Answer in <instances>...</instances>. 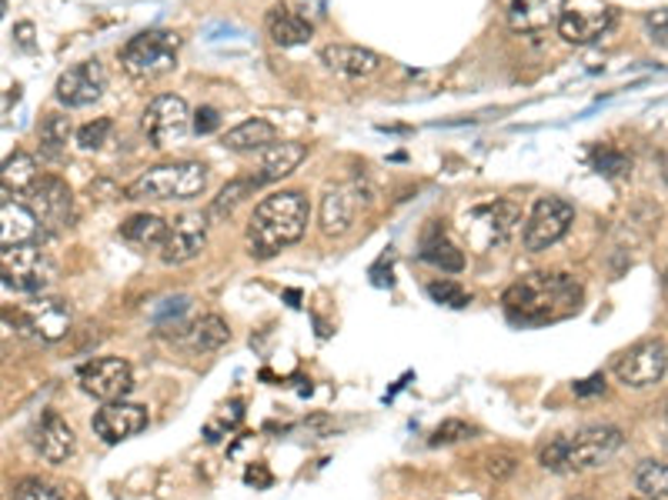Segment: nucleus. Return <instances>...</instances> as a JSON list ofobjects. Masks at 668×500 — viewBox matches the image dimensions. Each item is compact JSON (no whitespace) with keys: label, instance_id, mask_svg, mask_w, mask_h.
Returning <instances> with one entry per match:
<instances>
[{"label":"nucleus","instance_id":"obj_1","mask_svg":"<svg viewBox=\"0 0 668 500\" xmlns=\"http://www.w3.org/2000/svg\"><path fill=\"white\" fill-rule=\"evenodd\" d=\"M502 304L515 324H552L582 308V284L571 274H529L505 290Z\"/></svg>","mask_w":668,"mask_h":500},{"label":"nucleus","instance_id":"obj_2","mask_svg":"<svg viewBox=\"0 0 668 500\" xmlns=\"http://www.w3.org/2000/svg\"><path fill=\"white\" fill-rule=\"evenodd\" d=\"M308 230V200L298 190H277L264 197L251 214L248 224V247L251 254L268 261L281 254L284 247H292Z\"/></svg>","mask_w":668,"mask_h":500},{"label":"nucleus","instance_id":"obj_3","mask_svg":"<svg viewBox=\"0 0 668 500\" xmlns=\"http://www.w3.org/2000/svg\"><path fill=\"white\" fill-rule=\"evenodd\" d=\"M622 430L611 424H595V427H582L576 434L555 437L542 454V467L555 471V474H571V471H592L608 464L618 450H622Z\"/></svg>","mask_w":668,"mask_h":500},{"label":"nucleus","instance_id":"obj_4","mask_svg":"<svg viewBox=\"0 0 668 500\" xmlns=\"http://www.w3.org/2000/svg\"><path fill=\"white\" fill-rule=\"evenodd\" d=\"M208 187V167L195 161L148 167L131 187L127 200H190L201 197Z\"/></svg>","mask_w":668,"mask_h":500},{"label":"nucleus","instance_id":"obj_5","mask_svg":"<svg viewBox=\"0 0 668 500\" xmlns=\"http://www.w3.org/2000/svg\"><path fill=\"white\" fill-rule=\"evenodd\" d=\"M177 50H181V37L174 30H145L121 47V67L137 80H151L174 71Z\"/></svg>","mask_w":668,"mask_h":500},{"label":"nucleus","instance_id":"obj_6","mask_svg":"<svg viewBox=\"0 0 668 500\" xmlns=\"http://www.w3.org/2000/svg\"><path fill=\"white\" fill-rule=\"evenodd\" d=\"M518 224L521 211L515 200H488V204H474L465 214V237L474 250H492L508 243Z\"/></svg>","mask_w":668,"mask_h":500},{"label":"nucleus","instance_id":"obj_7","mask_svg":"<svg viewBox=\"0 0 668 500\" xmlns=\"http://www.w3.org/2000/svg\"><path fill=\"white\" fill-rule=\"evenodd\" d=\"M0 271H4V287L24 290V293H40L58 277V264L47 258L37 243L4 247V254H0Z\"/></svg>","mask_w":668,"mask_h":500},{"label":"nucleus","instance_id":"obj_8","mask_svg":"<svg viewBox=\"0 0 668 500\" xmlns=\"http://www.w3.org/2000/svg\"><path fill=\"white\" fill-rule=\"evenodd\" d=\"M571 224H576V208H571L565 197H539L529 221H524L521 243L524 250L539 254V250H548L552 243H558L571 230Z\"/></svg>","mask_w":668,"mask_h":500},{"label":"nucleus","instance_id":"obj_9","mask_svg":"<svg viewBox=\"0 0 668 500\" xmlns=\"http://www.w3.org/2000/svg\"><path fill=\"white\" fill-rule=\"evenodd\" d=\"M140 127H145L151 147L164 150V147H174L187 137V130L195 127V117H190L184 97L177 93H161L154 97L151 104L145 108V117H140Z\"/></svg>","mask_w":668,"mask_h":500},{"label":"nucleus","instance_id":"obj_10","mask_svg":"<svg viewBox=\"0 0 668 500\" xmlns=\"http://www.w3.org/2000/svg\"><path fill=\"white\" fill-rule=\"evenodd\" d=\"M27 208L37 214V221L44 224L47 234H61L71 227L74 221V197L71 187L54 177V174H44L30 184L27 190Z\"/></svg>","mask_w":668,"mask_h":500},{"label":"nucleus","instance_id":"obj_11","mask_svg":"<svg viewBox=\"0 0 668 500\" xmlns=\"http://www.w3.org/2000/svg\"><path fill=\"white\" fill-rule=\"evenodd\" d=\"M668 371V350L661 340H639L615 361V377L632 390L658 384Z\"/></svg>","mask_w":668,"mask_h":500},{"label":"nucleus","instance_id":"obj_12","mask_svg":"<svg viewBox=\"0 0 668 500\" xmlns=\"http://www.w3.org/2000/svg\"><path fill=\"white\" fill-rule=\"evenodd\" d=\"M81 390L90 393L94 400H104V404H114V400H124L134 387V371L124 358H98L81 367L77 374Z\"/></svg>","mask_w":668,"mask_h":500},{"label":"nucleus","instance_id":"obj_13","mask_svg":"<svg viewBox=\"0 0 668 500\" xmlns=\"http://www.w3.org/2000/svg\"><path fill=\"white\" fill-rule=\"evenodd\" d=\"M104 87H108L104 64H101V61H84V64L67 67V71L58 77V84H54V97L61 100L64 108L81 111V108L98 104V100L104 97Z\"/></svg>","mask_w":668,"mask_h":500},{"label":"nucleus","instance_id":"obj_14","mask_svg":"<svg viewBox=\"0 0 668 500\" xmlns=\"http://www.w3.org/2000/svg\"><path fill=\"white\" fill-rule=\"evenodd\" d=\"M71 321H74L71 304L61 297H34L30 304H24V311H21L24 334H30L40 343H54V340L67 337Z\"/></svg>","mask_w":668,"mask_h":500},{"label":"nucleus","instance_id":"obj_15","mask_svg":"<svg viewBox=\"0 0 668 500\" xmlns=\"http://www.w3.org/2000/svg\"><path fill=\"white\" fill-rule=\"evenodd\" d=\"M208 243V214H181L171 227H168V237H164V247H161V261L168 267H177V264H187L195 261Z\"/></svg>","mask_w":668,"mask_h":500},{"label":"nucleus","instance_id":"obj_16","mask_svg":"<svg viewBox=\"0 0 668 500\" xmlns=\"http://www.w3.org/2000/svg\"><path fill=\"white\" fill-rule=\"evenodd\" d=\"M90 427L104 443H121L148 427V411L140 404H127V400H114V404H104L94 414Z\"/></svg>","mask_w":668,"mask_h":500},{"label":"nucleus","instance_id":"obj_17","mask_svg":"<svg viewBox=\"0 0 668 500\" xmlns=\"http://www.w3.org/2000/svg\"><path fill=\"white\" fill-rule=\"evenodd\" d=\"M321 64L342 77H371L381 71V54L358 43H327L321 50Z\"/></svg>","mask_w":668,"mask_h":500},{"label":"nucleus","instance_id":"obj_18","mask_svg":"<svg viewBox=\"0 0 668 500\" xmlns=\"http://www.w3.org/2000/svg\"><path fill=\"white\" fill-rule=\"evenodd\" d=\"M44 234L47 230L37 221V214L27 204H17V200H11V193H4V204H0V243H4V247L37 243Z\"/></svg>","mask_w":668,"mask_h":500},{"label":"nucleus","instance_id":"obj_19","mask_svg":"<svg viewBox=\"0 0 668 500\" xmlns=\"http://www.w3.org/2000/svg\"><path fill=\"white\" fill-rule=\"evenodd\" d=\"M565 14V0H511L508 24L518 34H539L558 24Z\"/></svg>","mask_w":668,"mask_h":500},{"label":"nucleus","instance_id":"obj_20","mask_svg":"<svg viewBox=\"0 0 668 500\" xmlns=\"http://www.w3.org/2000/svg\"><path fill=\"white\" fill-rule=\"evenodd\" d=\"M227 340H231L227 321L218 314H205L177 334V343L187 350V354H214V350H221Z\"/></svg>","mask_w":668,"mask_h":500},{"label":"nucleus","instance_id":"obj_21","mask_svg":"<svg viewBox=\"0 0 668 500\" xmlns=\"http://www.w3.org/2000/svg\"><path fill=\"white\" fill-rule=\"evenodd\" d=\"M308 158V147L298 143V140H274L271 147H264V158H261V167L255 174L258 184H271V180H281L288 177L301 167V161Z\"/></svg>","mask_w":668,"mask_h":500},{"label":"nucleus","instance_id":"obj_22","mask_svg":"<svg viewBox=\"0 0 668 500\" xmlns=\"http://www.w3.org/2000/svg\"><path fill=\"white\" fill-rule=\"evenodd\" d=\"M37 450L47 464H64L74 454V430L61 414H54V411L44 414V421L37 427Z\"/></svg>","mask_w":668,"mask_h":500},{"label":"nucleus","instance_id":"obj_23","mask_svg":"<svg viewBox=\"0 0 668 500\" xmlns=\"http://www.w3.org/2000/svg\"><path fill=\"white\" fill-rule=\"evenodd\" d=\"M611 21H615V14H611L608 8L592 11V14H585V11H568V14H561V21H558V34H561L568 43H592V40H598V37L611 27Z\"/></svg>","mask_w":668,"mask_h":500},{"label":"nucleus","instance_id":"obj_24","mask_svg":"<svg viewBox=\"0 0 668 500\" xmlns=\"http://www.w3.org/2000/svg\"><path fill=\"white\" fill-rule=\"evenodd\" d=\"M318 224L327 237H342L355 224V200L348 190H327L318 208Z\"/></svg>","mask_w":668,"mask_h":500},{"label":"nucleus","instance_id":"obj_25","mask_svg":"<svg viewBox=\"0 0 668 500\" xmlns=\"http://www.w3.org/2000/svg\"><path fill=\"white\" fill-rule=\"evenodd\" d=\"M268 34H271V40L277 43V47H298V43H308L311 40V34H314V27L298 14V11H292V8H271L268 11Z\"/></svg>","mask_w":668,"mask_h":500},{"label":"nucleus","instance_id":"obj_26","mask_svg":"<svg viewBox=\"0 0 668 500\" xmlns=\"http://www.w3.org/2000/svg\"><path fill=\"white\" fill-rule=\"evenodd\" d=\"M168 221L158 217V214H134L124 221L121 227V237L137 247V250H161L164 247V237H168Z\"/></svg>","mask_w":668,"mask_h":500},{"label":"nucleus","instance_id":"obj_27","mask_svg":"<svg viewBox=\"0 0 668 500\" xmlns=\"http://www.w3.org/2000/svg\"><path fill=\"white\" fill-rule=\"evenodd\" d=\"M277 140L274 127L261 117H251L245 124H237L224 134V147L234 150V154H248V150H264Z\"/></svg>","mask_w":668,"mask_h":500},{"label":"nucleus","instance_id":"obj_28","mask_svg":"<svg viewBox=\"0 0 668 500\" xmlns=\"http://www.w3.org/2000/svg\"><path fill=\"white\" fill-rule=\"evenodd\" d=\"M421 261L438 267V271H448V274H458L465 267V254L455 243L445 240V234H438V227H432V230L424 234V240H421Z\"/></svg>","mask_w":668,"mask_h":500},{"label":"nucleus","instance_id":"obj_29","mask_svg":"<svg viewBox=\"0 0 668 500\" xmlns=\"http://www.w3.org/2000/svg\"><path fill=\"white\" fill-rule=\"evenodd\" d=\"M71 134H74V127H71V117H67V114H47V117L40 121V127H37L40 154L51 158V161L64 158V150H67V143H71Z\"/></svg>","mask_w":668,"mask_h":500},{"label":"nucleus","instance_id":"obj_30","mask_svg":"<svg viewBox=\"0 0 668 500\" xmlns=\"http://www.w3.org/2000/svg\"><path fill=\"white\" fill-rule=\"evenodd\" d=\"M0 180H4V193H17V190H30V184L37 180V164L30 154H24V150H17V154H11L4 161V171H0Z\"/></svg>","mask_w":668,"mask_h":500},{"label":"nucleus","instance_id":"obj_31","mask_svg":"<svg viewBox=\"0 0 668 500\" xmlns=\"http://www.w3.org/2000/svg\"><path fill=\"white\" fill-rule=\"evenodd\" d=\"M635 490L648 500H661L668 497V464L661 461H645L635 471Z\"/></svg>","mask_w":668,"mask_h":500},{"label":"nucleus","instance_id":"obj_32","mask_svg":"<svg viewBox=\"0 0 668 500\" xmlns=\"http://www.w3.org/2000/svg\"><path fill=\"white\" fill-rule=\"evenodd\" d=\"M255 187H261L255 177H237V180L224 184V190L214 197V204H211V217H224V214H231V211H234L237 204H242V200H245Z\"/></svg>","mask_w":668,"mask_h":500},{"label":"nucleus","instance_id":"obj_33","mask_svg":"<svg viewBox=\"0 0 668 500\" xmlns=\"http://www.w3.org/2000/svg\"><path fill=\"white\" fill-rule=\"evenodd\" d=\"M592 167L602 174V177H626L632 171V158L622 154V150H615V147H595L592 150Z\"/></svg>","mask_w":668,"mask_h":500},{"label":"nucleus","instance_id":"obj_34","mask_svg":"<svg viewBox=\"0 0 668 500\" xmlns=\"http://www.w3.org/2000/svg\"><path fill=\"white\" fill-rule=\"evenodd\" d=\"M14 500H67L64 490L51 480L44 477H24L17 487H14Z\"/></svg>","mask_w":668,"mask_h":500},{"label":"nucleus","instance_id":"obj_35","mask_svg":"<svg viewBox=\"0 0 668 500\" xmlns=\"http://www.w3.org/2000/svg\"><path fill=\"white\" fill-rule=\"evenodd\" d=\"M428 297L435 300V304L442 308H468L471 304V293L465 287H458L455 280H435V284H428Z\"/></svg>","mask_w":668,"mask_h":500},{"label":"nucleus","instance_id":"obj_36","mask_svg":"<svg viewBox=\"0 0 668 500\" xmlns=\"http://www.w3.org/2000/svg\"><path fill=\"white\" fill-rule=\"evenodd\" d=\"M111 117H94L90 124H84L81 130H77V143H81V150H101L104 143H108V137H111Z\"/></svg>","mask_w":668,"mask_h":500},{"label":"nucleus","instance_id":"obj_37","mask_svg":"<svg viewBox=\"0 0 668 500\" xmlns=\"http://www.w3.org/2000/svg\"><path fill=\"white\" fill-rule=\"evenodd\" d=\"M645 30L652 34V40H658V43L668 47V8L648 11V14H645Z\"/></svg>","mask_w":668,"mask_h":500},{"label":"nucleus","instance_id":"obj_38","mask_svg":"<svg viewBox=\"0 0 668 500\" xmlns=\"http://www.w3.org/2000/svg\"><path fill=\"white\" fill-rule=\"evenodd\" d=\"M468 434H471V427H468L465 421H445L442 427H435L432 443H455V440H461V437H468Z\"/></svg>","mask_w":668,"mask_h":500},{"label":"nucleus","instance_id":"obj_39","mask_svg":"<svg viewBox=\"0 0 668 500\" xmlns=\"http://www.w3.org/2000/svg\"><path fill=\"white\" fill-rule=\"evenodd\" d=\"M221 127V117H218V111L214 108H198V114H195V134H214Z\"/></svg>","mask_w":668,"mask_h":500},{"label":"nucleus","instance_id":"obj_40","mask_svg":"<svg viewBox=\"0 0 668 500\" xmlns=\"http://www.w3.org/2000/svg\"><path fill=\"white\" fill-rule=\"evenodd\" d=\"M576 393H579V397L605 393V377H602V374H595V377H589V380H579V384H576Z\"/></svg>","mask_w":668,"mask_h":500},{"label":"nucleus","instance_id":"obj_41","mask_svg":"<svg viewBox=\"0 0 668 500\" xmlns=\"http://www.w3.org/2000/svg\"><path fill=\"white\" fill-rule=\"evenodd\" d=\"M14 43L21 47V50H34V24H17L14 27Z\"/></svg>","mask_w":668,"mask_h":500},{"label":"nucleus","instance_id":"obj_42","mask_svg":"<svg viewBox=\"0 0 668 500\" xmlns=\"http://www.w3.org/2000/svg\"><path fill=\"white\" fill-rule=\"evenodd\" d=\"M661 284H665V293H668V271H665V277H661Z\"/></svg>","mask_w":668,"mask_h":500},{"label":"nucleus","instance_id":"obj_43","mask_svg":"<svg viewBox=\"0 0 668 500\" xmlns=\"http://www.w3.org/2000/svg\"><path fill=\"white\" fill-rule=\"evenodd\" d=\"M576 500H585V497H576Z\"/></svg>","mask_w":668,"mask_h":500},{"label":"nucleus","instance_id":"obj_44","mask_svg":"<svg viewBox=\"0 0 668 500\" xmlns=\"http://www.w3.org/2000/svg\"><path fill=\"white\" fill-rule=\"evenodd\" d=\"M642 500H648V497H642Z\"/></svg>","mask_w":668,"mask_h":500}]
</instances>
